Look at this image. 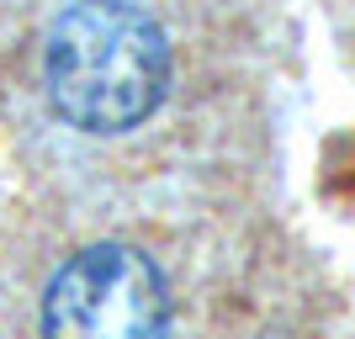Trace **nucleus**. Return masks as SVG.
Masks as SVG:
<instances>
[{"instance_id": "1", "label": "nucleus", "mask_w": 355, "mask_h": 339, "mask_svg": "<svg viewBox=\"0 0 355 339\" xmlns=\"http://www.w3.org/2000/svg\"><path fill=\"white\" fill-rule=\"evenodd\" d=\"M48 96L80 133H128L164 101L170 43L128 0H80L48 32Z\"/></svg>"}, {"instance_id": "2", "label": "nucleus", "mask_w": 355, "mask_h": 339, "mask_svg": "<svg viewBox=\"0 0 355 339\" xmlns=\"http://www.w3.org/2000/svg\"><path fill=\"white\" fill-rule=\"evenodd\" d=\"M170 297L154 260L128 244H90L43 297L48 339H164Z\"/></svg>"}]
</instances>
